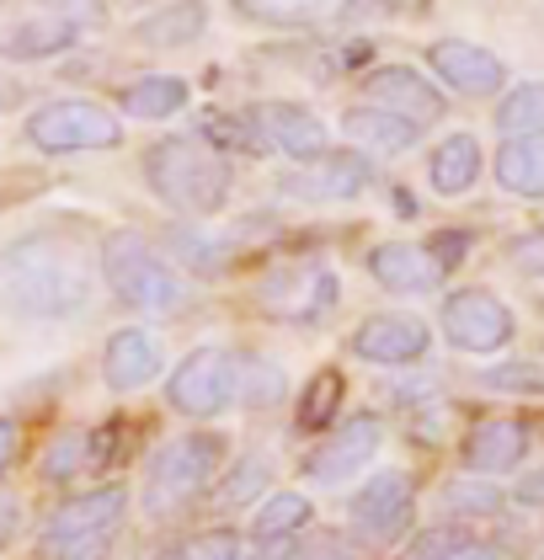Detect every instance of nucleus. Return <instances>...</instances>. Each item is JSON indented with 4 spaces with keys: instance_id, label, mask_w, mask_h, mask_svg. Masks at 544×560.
I'll list each match as a JSON object with an SVG mask.
<instances>
[{
    "instance_id": "obj_18",
    "label": "nucleus",
    "mask_w": 544,
    "mask_h": 560,
    "mask_svg": "<svg viewBox=\"0 0 544 560\" xmlns=\"http://www.w3.org/2000/svg\"><path fill=\"white\" fill-rule=\"evenodd\" d=\"M369 278L390 294H432V289H443L449 267L417 241H384L369 252Z\"/></svg>"
},
{
    "instance_id": "obj_39",
    "label": "nucleus",
    "mask_w": 544,
    "mask_h": 560,
    "mask_svg": "<svg viewBox=\"0 0 544 560\" xmlns=\"http://www.w3.org/2000/svg\"><path fill=\"white\" fill-rule=\"evenodd\" d=\"M481 385H486V389H523V395H534V389H544V380H540V369L507 363V369H486V374H481Z\"/></svg>"
},
{
    "instance_id": "obj_25",
    "label": "nucleus",
    "mask_w": 544,
    "mask_h": 560,
    "mask_svg": "<svg viewBox=\"0 0 544 560\" xmlns=\"http://www.w3.org/2000/svg\"><path fill=\"white\" fill-rule=\"evenodd\" d=\"M491 176L512 198H544V139H502Z\"/></svg>"
},
{
    "instance_id": "obj_15",
    "label": "nucleus",
    "mask_w": 544,
    "mask_h": 560,
    "mask_svg": "<svg viewBox=\"0 0 544 560\" xmlns=\"http://www.w3.org/2000/svg\"><path fill=\"white\" fill-rule=\"evenodd\" d=\"M369 182H374V161L363 150H326L310 172L283 176V192L299 203H347V198L369 192Z\"/></svg>"
},
{
    "instance_id": "obj_47",
    "label": "nucleus",
    "mask_w": 544,
    "mask_h": 560,
    "mask_svg": "<svg viewBox=\"0 0 544 560\" xmlns=\"http://www.w3.org/2000/svg\"><path fill=\"white\" fill-rule=\"evenodd\" d=\"M161 560H182V550H176V556H161Z\"/></svg>"
},
{
    "instance_id": "obj_14",
    "label": "nucleus",
    "mask_w": 544,
    "mask_h": 560,
    "mask_svg": "<svg viewBox=\"0 0 544 560\" xmlns=\"http://www.w3.org/2000/svg\"><path fill=\"white\" fill-rule=\"evenodd\" d=\"M427 347H432L427 320L406 315V310H379L369 320H358V331H352V352L379 369H412L427 358Z\"/></svg>"
},
{
    "instance_id": "obj_20",
    "label": "nucleus",
    "mask_w": 544,
    "mask_h": 560,
    "mask_svg": "<svg viewBox=\"0 0 544 560\" xmlns=\"http://www.w3.org/2000/svg\"><path fill=\"white\" fill-rule=\"evenodd\" d=\"M486 172V155H481V139L475 133H449V139H438V150L427 155V187L438 192V198H464L475 182Z\"/></svg>"
},
{
    "instance_id": "obj_41",
    "label": "nucleus",
    "mask_w": 544,
    "mask_h": 560,
    "mask_svg": "<svg viewBox=\"0 0 544 560\" xmlns=\"http://www.w3.org/2000/svg\"><path fill=\"white\" fill-rule=\"evenodd\" d=\"M384 22V16H395V0H347L342 5V22Z\"/></svg>"
},
{
    "instance_id": "obj_4",
    "label": "nucleus",
    "mask_w": 544,
    "mask_h": 560,
    "mask_svg": "<svg viewBox=\"0 0 544 560\" xmlns=\"http://www.w3.org/2000/svg\"><path fill=\"white\" fill-rule=\"evenodd\" d=\"M102 278L113 289V300L139 310V315H176L187 304V283L166 261V252L139 235V230H113L102 241Z\"/></svg>"
},
{
    "instance_id": "obj_13",
    "label": "nucleus",
    "mask_w": 544,
    "mask_h": 560,
    "mask_svg": "<svg viewBox=\"0 0 544 560\" xmlns=\"http://www.w3.org/2000/svg\"><path fill=\"white\" fill-rule=\"evenodd\" d=\"M363 96H369V107H384V113L406 118L412 129H427V124H438L449 113L443 91L412 65H374L363 75Z\"/></svg>"
},
{
    "instance_id": "obj_22",
    "label": "nucleus",
    "mask_w": 544,
    "mask_h": 560,
    "mask_svg": "<svg viewBox=\"0 0 544 560\" xmlns=\"http://www.w3.org/2000/svg\"><path fill=\"white\" fill-rule=\"evenodd\" d=\"M342 133L358 144V150H374V155H406L412 144H417V133L406 118H395V113H384V107H369V102H352L347 113H342Z\"/></svg>"
},
{
    "instance_id": "obj_9",
    "label": "nucleus",
    "mask_w": 544,
    "mask_h": 560,
    "mask_svg": "<svg viewBox=\"0 0 544 560\" xmlns=\"http://www.w3.org/2000/svg\"><path fill=\"white\" fill-rule=\"evenodd\" d=\"M347 523H352V539L369 545V550H384L395 545L401 534H412L417 523V486L406 470H374L347 502Z\"/></svg>"
},
{
    "instance_id": "obj_1",
    "label": "nucleus",
    "mask_w": 544,
    "mask_h": 560,
    "mask_svg": "<svg viewBox=\"0 0 544 560\" xmlns=\"http://www.w3.org/2000/svg\"><path fill=\"white\" fill-rule=\"evenodd\" d=\"M96 294V261L65 230H33L0 246V315L70 320Z\"/></svg>"
},
{
    "instance_id": "obj_2",
    "label": "nucleus",
    "mask_w": 544,
    "mask_h": 560,
    "mask_svg": "<svg viewBox=\"0 0 544 560\" xmlns=\"http://www.w3.org/2000/svg\"><path fill=\"white\" fill-rule=\"evenodd\" d=\"M144 182L166 209L198 219V224H213V214L230 203L235 176H230V161L213 150V139L171 133V139L144 150Z\"/></svg>"
},
{
    "instance_id": "obj_29",
    "label": "nucleus",
    "mask_w": 544,
    "mask_h": 560,
    "mask_svg": "<svg viewBox=\"0 0 544 560\" xmlns=\"http://www.w3.org/2000/svg\"><path fill=\"white\" fill-rule=\"evenodd\" d=\"M497 129L507 139H544V81H523L497 102Z\"/></svg>"
},
{
    "instance_id": "obj_37",
    "label": "nucleus",
    "mask_w": 544,
    "mask_h": 560,
    "mask_svg": "<svg viewBox=\"0 0 544 560\" xmlns=\"http://www.w3.org/2000/svg\"><path fill=\"white\" fill-rule=\"evenodd\" d=\"M293 560H358V539H347V534H304Z\"/></svg>"
},
{
    "instance_id": "obj_23",
    "label": "nucleus",
    "mask_w": 544,
    "mask_h": 560,
    "mask_svg": "<svg viewBox=\"0 0 544 560\" xmlns=\"http://www.w3.org/2000/svg\"><path fill=\"white\" fill-rule=\"evenodd\" d=\"M166 246L176 252L182 267H193V272H224L230 261L241 257V235H224V230H213V224H176L166 235Z\"/></svg>"
},
{
    "instance_id": "obj_32",
    "label": "nucleus",
    "mask_w": 544,
    "mask_h": 560,
    "mask_svg": "<svg viewBox=\"0 0 544 560\" xmlns=\"http://www.w3.org/2000/svg\"><path fill=\"white\" fill-rule=\"evenodd\" d=\"M241 400H246L252 411H267V406L289 400L283 363H273V358H262V352H246V358H241Z\"/></svg>"
},
{
    "instance_id": "obj_44",
    "label": "nucleus",
    "mask_w": 544,
    "mask_h": 560,
    "mask_svg": "<svg viewBox=\"0 0 544 560\" xmlns=\"http://www.w3.org/2000/svg\"><path fill=\"white\" fill-rule=\"evenodd\" d=\"M512 497H518V502H529V508H540V502H544V465H540V470H529V475H523Z\"/></svg>"
},
{
    "instance_id": "obj_16",
    "label": "nucleus",
    "mask_w": 544,
    "mask_h": 560,
    "mask_svg": "<svg viewBox=\"0 0 544 560\" xmlns=\"http://www.w3.org/2000/svg\"><path fill=\"white\" fill-rule=\"evenodd\" d=\"M427 65L443 86H454L460 96H491L507 86V65L502 54H491L486 44H470V38H438L427 48Z\"/></svg>"
},
{
    "instance_id": "obj_42",
    "label": "nucleus",
    "mask_w": 544,
    "mask_h": 560,
    "mask_svg": "<svg viewBox=\"0 0 544 560\" xmlns=\"http://www.w3.org/2000/svg\"><path fill=\"white\" fill-rule=\"evenodd\" d=\"M43 5H48V16H65V22H76V27L96 11V0H43Z\"/></svg>"
},
{
    "instance_id": "obj_27",
    "label": "nucleus",
    "mask_w": 544,
    "mask_h": 560,
    "mask_svg": "<svg viewBox=\"0 0 544 560\" xmlns=\"http://www.w3.org/2000/svg\"><path fill=\"white\" fill-rule=\"evenodd\" d=\"M76 44V22L65 16H33V22H16L5 38H0V54L5 59H48L59 48Z\"/></svg>"
},
{
    "instance_id": "obj_35",
    "label": "nucleus",
    "mask_w": 544,
    "mask_h": 560,
    "mask_svg": "<svg viewBox=\"0 0 544 560\" xmlns=\"http://www.w3.org/2000/svg\"><path fill=\"white\" fill-rule=\"evenodd\" d=\"M182 560H246V539H241V528H204Z\"/></svg>"
},
{
    "instance_id": "obj_30",
    "label": "nucleus",
    "mask_w": 544,
    "mask_h": 560,
    "mask_svg": "<svg viewBox=\"0 0 544 560\" xmlns=\"http://www.w3.org/2000/svg\"><path fill=\"white\" fill-rule=\"evenodd\" d=\"M438 508L449 517H460V523H470V517H497L502 513V491H497L486 475H454V480L443 486Z\"/></svg>"
},
{
    "instance_id": "obj_5",
    "label": "nucleus",
    "mask_w": 544,
    "mask_h": 560,
    "mask_svg": "<svg viewBox=\"0 0 544 560\" xmlns=\"http://www.w3.org/2000/svg\"><path fill=\"white\" fill-rule=\"evenodd\" d=\"M128 513L124 486H96L70 502H59L43 523V556L48 560H107Z\"/></svg>"
},
{
    "instance_id": "obj_11",
    "label": "nucleus",
    "mask_w": 544,
    "mask_h": 560,
    "mask_svg": "<svg viewBox=\"0 0 544 560\" xmlns=\"http://www.w3.org/2000/svg\"><path fill=\"white\" fill-rule=\"evenodd\" d=\"M438 326H443V337L460 347V352H475V358L502 352V347L518 337L512 310H507V300H497L491 289H454V294L443 300Z\"/></svg>"
},
{
    "instance_id": "obj_10",
    "label": "nucleus",
    "mask_w": 544,
    "mask_h": 560,
    "mask_svg": "<svg viewBox=\"0 0 544 560\" xmlns=\"http://www.w3.org/2000/svg\"><path fill=\"white\" fill-rule=\"evenodd\" d=\"M246 139L256 150H278V155L304 161V166H315L332 150V129L304 102H256L246 113Z\"/></svg>"
},
{
    "instance_id": "obj_36",
    "label": "nucleus",
    "mask_w": 544,
    "mask_h": 560,
    "mask_svg": "<svg viewBox=\"0 0 544 560\" xmlns=\"http://www.w3.org/2000/svg\"><path fill=\"white\" fill-rule=\"evenodd\" d=\"M464 539H470V534H464L460 523H432V528H421L417 539H412L406 560H449Z\"/></svg>"
},
{
    "instance_id": "obj_12",
    "label": "nucleus",
    "mask_w": 544,
    "mask_h": 560,
    "mask_svg": "<svg viewBox=\"0 0 544 560\" xmlns=\"http://www.w3.org/2000/svg\"><path fill=\"white\" fill-rule=\"evenodd\" d=\"M379 443H384V422H379L374 411H358V417L336 422V428L310 448L304 475H310L315 486H347L352 475H363L379 459Z\"/></svg>"
},
{
    "instance_id": "obj_46",
    "label": "nucleus",
    "mask_w": 544,
    "mask_h": 560,
    "mask_svg": "<svg viewBox=\"0 0 544 560\" xmlns=\"http://www.w3.org/2000/svg\"><path fill=\"white\" fill-rule=\"evenodd\" d=\"M5 107H11V91L0 86V113H5Z\"/></svg>"
},
{
    "instance_id": "obj_34",
    "label": "nucleus",
    "mask_w": 544,
    "mask_h": 560,
    "mask_svg": "<svg viewBox=\"0 0 544 560\" xmlns=\"http://www.w3.org/2000/svg\"><path fill=\"white\" fill-rule=\"evenodd\" d=\"M235 16L262 22V27H304L321 16V0H230Z\"/></svg>"
},
{
    "instance_id": "obj_8",
    "label": "nucleus",
    "mask_w": 544,
    "mask_h": 560,
    "mask_svg": "<svg viewBox=\"0 0 544 560\" xmlns=\"http://www.w3.org/2000/svg\"><path fill=\"white\" fill-rule=\"evenodd\" d=\"M27 144L43 155H85V150H118L124 144V124L113 107L85 102V96H59L43 102L27 118Z\"/></svg>"
},
{
    "instance_id": "obj_6",
    "label": "nucleus",
    "mask_w": 544,
    "mask_h": 560,
    "mask_svg": "<svg viewBox=\"0 0 544 560\" xmlns=\"http://www.w3.org/2000/svg\"><path fill=\"white\" fill-rule=\"evenodd\" d=\"M336 300H342V278H336L332 261L315 257L278 261L256 283V310L267 320H289V326H315L321 315L336 310Z\"/></svg>"
},
{
    "instance_id": "obj_28",
    "label": "nucleus",
    "mask_w": 544,
    "mask_h": 560,
    "mask_svg": "<svg viewBox=\"0 0 544 560\" xmlns=\"http://www.w3.org/2000/svg\"><path fill=\"white\" fill-rule=\"evenodd\" d=\"M342 395H347V380H342L336 369H321V374L304 385L299 406H293V422H299V432H332L336 411H342Z\"/></svg>"
},
{
    "instance_id": "obj_26",
    "label": "nucleus",
    "mask_w": 544,
    "mask_h": 560,
    "mask_svg": "<svg viewBox=\"0 0 544 560\" xmlns=\"http://www.w3.org/2000/svg\"><path fill=\"white\" fill-rule=\"evenodd\" d=\"M310 523H315V508H310L304 491H273L252 513V545H262V539H299V534H310Z\"/></svg>"
},
{
    "instance_id": "obj_7",
    "label": "nucleus",
    "mask_w": 544,
    "mask_h": 560,
    "mask_svg": "<svg viewBox=\"0 0 544 560\" xmlns=\"http://www.w3.org/2000/svg\"><path fill=\"white\" fill-rule=\"evenodd\" d=\"M171 411L193 417V422H213L241 400V352L235 347H193L166 380Z\"/></svg>"
},
{
    "instance_id": "obj_43",
    "label": "nucleus",
    "mask_w": 544,
    "mask_h": 560,
    "mask_svg": "<svg viewBox=\"0 0 544 560\" xmlns=\"http://www.w3.org/2000/svg\"><path fill=\"white\" fill-rule=\"evenodd\" d=\"M449 560H502V550H497L491 539H475V534H470V539H464V545Z\"/></svg>"
},
{
    "instance_id": "obj_31",
    "label": "nucleus",
    "mask_w": 544,
    "mask_h": 560,
    "mask_svg": "<svg viewBox=\"0 0 544 560\" xmlns=\"http://www.w3.org/2000/svg\"><path fill=\"white\" fill-rule=\"evenodd\" d=\"M96 470V454H91V432H59L48 448H43V465L38 475L48 486H65V480H76V475Z\"/></svg>"
},
{
    "instance_id": "obj_45",
    "label": "nucleus",
    "mask_w": 544,
    "mask_h": 560,
    "mask_svg": "<svg viewBox=\"0 0 544 560\" xmlns=\"http://www.w3.org/2000/svg\"><path fill=\"white\" fill-rule=\"evenodd\" d=\"M11 459H16V428L0 417V475H5V465H11Z\"/></svg>"
},
{
    "instance_id": "obj_33",
    "label": "nucleus",
    "mask_w": 544,
    "mask_h": 560,
    "mask_svg": "<svg viewBox=\"0 0 544 560\" xmlns=\"http://www.w3.org/2000/svg\"><path fill=\"white\" fill-rule=\"evenodd\" d=\"M267 480H273L267 454H246L235 470L224 475V486L213 491V502H219V508H246V502H256V497L267 491Z\"/></svg>"
},
{
    "instance_id": "obj_40",
    "label": "nucleus",
    "mask_w": 544,
    "mask_h": 560,
    "mask_svg": "<svg viewBox=\"0 0 544 560\" xmlns=\"http://www.w3.org/2000/svg\"><path fill=\"white\" fill-rule=\"evenodd\" d=\"M22 534V497L0 486V545H11Z\"/></svg>"
},
{
    "instance_id": "obj_17",
    "label": "nucleus",
    "mask_w": 544,
    "mask_h": 560,
    "mask_svg": "<svg viewBox=\"0 0 544 560\" xmlns=\"http://www.w3.org/2000/svg\"><path fill=\"white\" fill-rule=\"evenodd\" d=\"M529 448H534L529 422H518V417H486V422H475V428L464 432L460 465H464V475H486L491 480V475L518 470L529 459Z\"/></svg>"
},
{
    "instance_id": "obj_24",
    "label": "nucleus",
    "mask_w": 544,
    "mask_h": 560,
    "mask_svg": "<svg viewBox=\"0 0 544 560\" xmlns=\"http://www.w3.org/2000/svg\"><path fill=\"white\" fill-rule=\"evenodd\" d=\"M187 81L182 75H139L118 91V107L128 118H144V124H161V118H176L187 107Z\"/></svg>"
},
{
    "instance_id": "obj_21",
    "label": "nucleus",
    "mask_w": 544,
    "mask_h": 560,
    "mask_svg": "<svg viewBox=\"0 0 544 560\" xmlns=\"http://www.w3.org/2000/svg\"><path fill=\"white\" fill-rule=\"evenodd\" d=\"M204 33H209V5L204 0H166L161 11L134 22V44L139 48H193Z\"/></svg>"
},
{
    "instance_id": "obj_19",
    "label": "nucleus",
    "mask_w": 544,
    "mask_h": 560,
    "mask_svg": "<svg viewBox=\"0 0 544 560\" xmlns=\"http://www.w3.org/2000/svg\"><path fill=\"white\" fill-rule=\"evenodd\" d=\"M155 374H161V342L144 326H118L107 337V347H102V380H107V389L128 395V389H144Z\"/></svg>"
},
{
    "instance_id": "obj_3",
    "label": "nucleus",
    "mask_w": 544,
    "mask_h": 560,
    "mask_svg": "<svg viewBox=\"0 0 544 560\" xmlns=\"http://www.w3.org/2000/svg\"><path fill=\"white\" fill-rule=\"evenodd\" d=\"M219 465H224V438L219 432H176L166 438L150 465H144V486H139V508L144 517L166 523V517H182L213 480H219Z\"/></svg>"
},
{
    "instance_id": "obj_38",
    "label": "nucleus",
    "mask_w": 544,
    "mask_h": 560,
    "mask_svg": "<svg viewBox=\"0 0 544 560\" xmlns=\"http://www.w3.org/2000/svg\"><path fill=\"white\" fill-rule=\"evenodd\" d=\"M507 261H512L523 278H544V230H523V235H512Z\"/></svg>"
}]
</instances>
